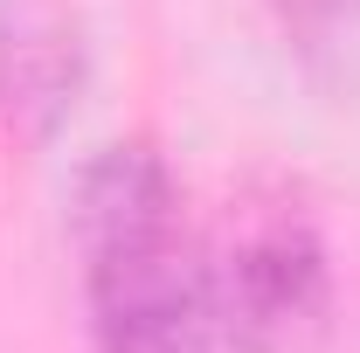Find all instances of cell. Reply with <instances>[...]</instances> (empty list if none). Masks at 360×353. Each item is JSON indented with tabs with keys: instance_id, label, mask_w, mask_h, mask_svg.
<instances>
[{
	"instance_id": "6da1fadb",
	"label": "cell",
	"mask_w": 360,
	"mask_h": 353,
	"mask_svg": "<svg viewBox=\"0 0 360 353\" xmlns=\"http://www.w3.org/2000/svg\"><path fill=\"white\" fill-rule=\"evenodd\" d=\"M70 243L97 353H222L208 305V243L153 139L97 146L70 194Z\"/></svg>"
},
{
	"instance_id": "7a4b0ae2",
	"label": "cell",
	"mask_w": 360,
	"mask_h": 353,
	"mask_svg": "<svg viewBox=\"0 0 360 353\" xmlns=\"http://www.w3.org/2000/svg\"><path fill=\"white\" fill-rule=\"evenodd\" d=\"M222 353H312L333 326V250L291 187H250L208 236Z\"/></svg>"
},
{
	"instance_id": "3957f363",
	"label": "cell",
	"mask_w": 360,
	"mask_h": 353,
	"mask_svg": "<svg viewBox=\"0 0 360 353\" xmlns=\"http://www.w3.org/2000/svg\"><path fill=\"white\" fill-rule=\"evenodd\" d=\"M84 90V21L70 0H0V125L49 146Z\"/></svg>"
},
{
	"instance_id": "277c9868",
	"label": "cell",
	"mask_w": 360,
	"mask_h": 353,
	"mask_svg": "<svg viewBox=\"0 0 360 353\" xmlns=\"http://www.w3.org/2000/svg\"><path fill=\"white\" fill-rule=\"evenodd\" d=\"M284 35L305 49V56H326V49H347L360 35V0H270Z\"/></svg>"
}]
</instances>
